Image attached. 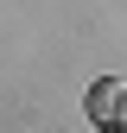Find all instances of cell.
<instances>
[{"mask_svg":"<svg viewBox=\"0 0 127 133\" xmlns=\"http://www.w3.org/2000/svg\"><path fill=\"white\" fill-rule=\"evenodd\" d=\"M83 108H89V121L102 127V133H127V76H102V82H89Z\"/></svg>","mask_w":127,"mask_h":133,"instance_id":"1","label":"cell"}]
</instances>
